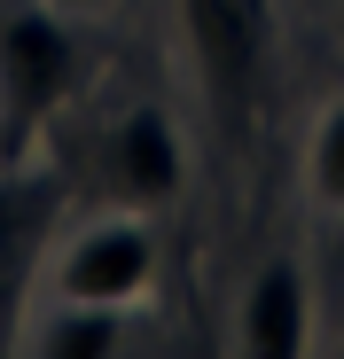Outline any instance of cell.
I'll use <instances>...</instances> for the list:
<instances>
[{
  "mask_svg": "<svg viewBox=\"0 0 344 359\" xmlns=\"http://www.w3.org/2000/svg\"><path fill=\"white\" fill-rule=\"evenodd\" d=\"M172 16L219 133L251 141L274 86V0H172Z\"/></svg>",
  "mask_w": 344,
  "mask_h": 359,
  "instance_id": "cell-1",
  "label": "cell"
},
{
  "mask_svg": "<svg viewBox=\"0 0 344 359\" xmlns=\"http://www.w3.org/2000/svg\"><path fill=\"white\" fill-rule=\"evenodd\" d=\"M79 86V32L55 8H16L0 16V156L24 164V149L47 133V117Z\"/></svg>",
  "mask_w": 344,
  "mask_h": 359,
  "instance_id": "cell-2",
  "label": "cell"
},
{
  "mask_svg": "<svg viewBox=\"0 0 344 359\" xmlns=\"http://www.w3.org/2000/svg\"><path fill=\"white\" fill-rule=\"evenodd\" d=\"M55 297H79V305H141L157 289V226L141 211H102L94 226H79L47 266Z\"/></svg>",
  "mask_w": 344,
  "mask_h": 359,
  "instance_id": "cell-3",
  "label": "cell"
},
{
  "mask_svg": "<svg viewBox=\"0 0 344 359\" xmlns=\"http://www.w3.org/2000/svg\"><path fill=\"white\" fill-rule=\"evenodd\" d=\"M102 172H110V188H118L126 211L172 203L188 188V141H180V126H172V109L133 102L118 126H110V141H102Z\"/></svg>",
  "mask_w": 344,
  "mask_h": 359,
  "instance_id": "cell-4",
  "label": "cell"
},
{
  "mask_svg": "<svg viewBox=\"0 0 344 359\" xmlns=\"http://www.w3.org/2000/svg\"><path fill=\"white\" fill-rule=\"evenodd\" d=\"M313 336V289H305V266L298 258H266L235 305V351L251 359H298Z\"/></svg>",
  "mask_w": 344,
  "mask_h": 359,
  "instance_id": "cell-5",
  "label": "cell"
},
{
  "mask_svg": "<svg viewBox=\"0 0 344 359\" xmlns=\"http://www.w3.org/2000/svg\"><path fill=\"white\" fill-rule=\"evenodd\" d=\"M55 203H63L55 180H16V164H0V328H24V281L39 266Z\"/></svg>",
  "mask_w": 344,
  "mask_h": 359,
  "instance_id": "cell-6",
  "label": "cell"
},
{
  "mask_svg": "<svg viewBox=\"0 0 344 359\" xmlns=\"http://www.w3.org/2000/svg\"><path fill=\"white\" fill-rule=\"evenodd\" d=\"M24 351H39V359H110V351H126V305L55 297V305L24 313Z\"/></svg>",
  "mask_w": 344,
  "mask_h": 359,
  "instance_id": "cell-7",
  "label": "cell"
},
{
  "mask_svg": "<svg viewBox=\"0 0 344 359\" xmlns=\"http://www.w3.org/2000/svg\"><path fill=\"white\" fill-rule=\"evenodd\" d=\"M305 188H313L321 203L344 211V94L313 117V141H305Z\"/></svg>",
  "mask_w": 344,
  "mask_h": 359,
  "instance_id": "cell-8",
  "label": "cell"
},
{
  "mask_svg": "<svg viewBox=\"0 0 344 359\" xmlns=\"http://www.w3.org/2000/svg\"><path fill=\"white\" fill-rule=\"evenodd\" d=\"M0 164H8V156H0Z\"/></svg>",
  "mask_w": 344,
  "mask_h": 359,
  "instance_id": "cell-9",
  "label": "cell"
}]
</instances>
